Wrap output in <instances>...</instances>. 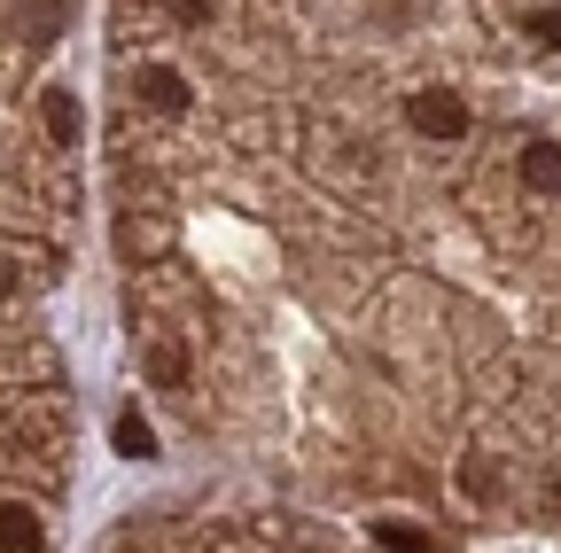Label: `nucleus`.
<instances>
[{"label":"nucleus","instance_id":"nucleus-1","mask_svg":"<svg viewBox=\"0 0 561 553\" xmlns=\"http://www.w3.org/2000/svg\"><path fill=\"white\" fill-rule=\"evenodd\" d=\"M405 125L421 133V141H460V133H468V102L453 87H421L405 102Z\"/></svg>","mask_w":561,"mask_h":553},{"label":"nucleus","instance_id":"nucleus-2","mask_svg":"<svg viewBox=\"0 0 561 553\" xmlns=\"http://www.w3.org/2000/svg\"><path fill=\"white\" fill-rule=\"evenodd\" d=\"M140 102H149V110H164V117H180L187 110V79L172 71V62H149V71H140V87H133Z\"/></svg>","mask_w":561,"mask_h":553},{"label":"nucleus","instance_id":"nucleus-3","mask_svg":"<svg viewBox=\"0 0 561 553\" xmlns=\"http://www.w3.org/2000/svg\"><path fill=\"white\" fill-rule=\"evenodd\" d=\"M140 367H149L157 390H180V382H187V343H180V335H157L149 352H140Z\"/></svg>","mask_w":561,"mask_h":553},{"label":"nucleus","instance_id":"nucleus-4","mask_svg":"<svg viewBox=\"0 0 561 553\" xmlns=\"http://www.w3.org/2000/svg\"><path fill=\"white\" fill-rule=\"evenodd\" d=\"M523 187L561 195V141H523Z\"/></svg>","mask_w":561,"mask_h":553},{"label":"nucleus","instance_id":"nucleus-5","mask_svg":"<svg viewBox=\"0 0 561 553\" xmlns=\"http://www.w3.org/2000/svg\"><path fill=\"white\" fill-rule=\"evenodd\" d=\"M110 445H117L125 460H149V452H157V429H149V422H140V413L125 405L117 422H110Z\"/></svg>","mask_w":561,"mask_h":553},{"label":"nucleus","instance_id":"nucleus-6","mask_svg":"<svg viewBox=\"0 0 561 553\" xmlns=\"http://www.w3.org/2000/svg\"><path fill=\"white\" fill-rule=\"evenodd\" d=\"M0 553H39V522L16 499H0Z\"/></svg>","mask_w":561,"mask_h":553},{"label":"nucleus","instance_id":"nucleus-7","mask_svg":"<svg viewBox=\"0 0 561 553\" xmlns=\"http://www.w3.org/2000/svg\"><path fill=\"white\" fill-rule=\"evenodd\" d=\"M39 117H47V133H55V141H79V94H70V87H47Z\"/></svg>","mask_w":561,"mask_h":553},{"label":"nucleus","instance_id":"nucleus-8","mask_svg":"<svg viewBox=\"0 0 561 553\" xmlns=\"http://www.w3.org/2000/svg\"><path fill=\"white\" fill-rule=\"evenodd\" d=\"M375 545H390V553H430V530H413V522H375Z\"/></svg>","mask_w":561,"mask_h":553},{"label":"nucleus","instance_id":"nucleus-9","mask_svg":"<svg viewBox=\"0 0 561 553\" xmlns=\"http://www.w3.org/2000/svg\"><path fill=\"white\" fill-rule=\"evenodd\" d=\"M523 32H538L546 47H561V9H530V16H523Z\"/></svg>","mask_w":561,"mask_h":553},{"label":"nucleus","instance_id":"nucleus-10","mask_svg":"<svg viewBox=\"0 0 561 553\" xmlns=\"http://www.w3.org/2000/svg\"><path fill=\"white\" fill-rule=\"evenodd\" d=\"M9 289H16V273H9V257H0V297H9Z\"/></svg>","mask_w":561,"mask_h":553},{"label":"nucleus","instance_id":"nucleus-11","mask_svg":"<svg viewBox=\"0 0 561 553\" xmlns=\"http://www.w3.org/2000/svg\"><path fill=\"white\" fill-rule=\"evenodd\" d=\"M546 499H553V507H561V475H553V492H546Z\"/></svg>","mask_w":561,"mask_h":553}]
</instances>
